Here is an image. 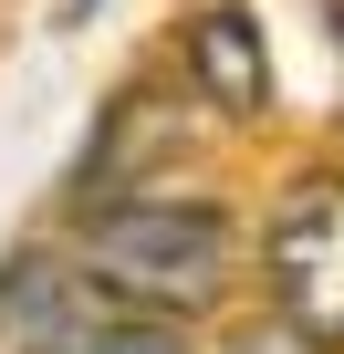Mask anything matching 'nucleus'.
<instances>
[{"instance_id": "1", "label": "nucleus", "mask_w": 344, "mask_h": 354, "mask_svg": "<svg viewBox=\"0 0 344 354\" xmlns=\"http://www.w3.org/2000/svg\"><path fill=\"white\" fill-rule=\"evenodd\" d=\"M63 250L84 261V281L105 302L167 313V323L219 313L230 281H240V219H230V198H199V188L188 198L178 188H115L73 219Z\"/></svg>"}, {"instance_id": "2", "label": "nucleus", "mask_w": 344, "mask_h": 354, "mask_svg": "<svg viewBox=\"0 0 344 354\" xmlns=\"http://www.w3.org/2000/svg\"><path fill=\"white\" fill-rule=\"evenodd\" d=\"M261 302L302 354H344V167H302L261 209Z\"/></svg>"}, {"instance_id": "3", "label": "nucleus", "mask_w": 344, "mask_h": 354, "mask_svg": "<svg viewBox=\"0 0 344 354\" xmlns=\"http://www.w3.org/2000/svg\"><path fill=\"white\" fill-rule=\"evenodd\" d=\"M94 281L73 250H11L0 261V354H73V333L94 323Z\"/></svg>"}, {"instance_id": "4", "label": "nucleus", "mask_w": 344, "mask_h": 354, "mask_svg": "<svg viewBox=\"0 0 344 354\" xmlns=\"http://www.w3.org/2000/svg\"><path fill=\"white\" fill-rule=\"evenodd\" d=\"M178 63L209 94V115H230V125H251L271 104V42H261V11H251V0H209V11L178 32Z\"/></svg>"}, {"instance_id": "5", "label": "nucleus", "mask_w": 344, "mask_h": 354, "mask_svg": "<svg viewBox=\"0 0 344 354\" xmlns=\"http://www.w3.org/2000/svg\"><path fill=\"white\" fill-rule=\"evenodd\" d=\"M73 354H188V323H167V313H125V302H94V323L73 333Z\"/></svg>"}, {"instance_id": "6", "label": "nucleus", "mask_w": 344, "mask_h": 354, "mask_svg": "<svg viewBox=\"0 0 344 354\" xmlns=\"http://www.w3.org/2000/svg\"><path fill=\"white\" fill-rule=\"evenodd\" d=\"M323 11H334V63H344V0H323Z\"/></svg>"}, {"instance_id": "7", "label": "nucleus", "mask_w": 344, "mask_h": 354, "mask_svg": "<svg viewBox=\"0 0 344 354\" xmlns=\"http://www.w3.org/2000/svg\"><path fill=\"white\" fill-rule=\"evenodd\" d=\"M84 11H94V0H63V21H84Z\"/></svg>"}]
</instances>
